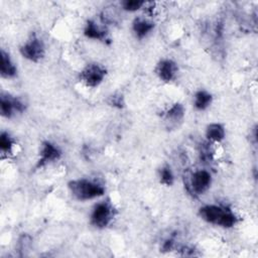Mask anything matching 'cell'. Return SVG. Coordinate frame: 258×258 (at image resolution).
Listing matches in <instances>:
<instances>
[{"mask_svg":"<svg viewBox=\"0 0 258 258\" xmlns=\"http://www.w3.org/2000/svg\"><path fill=\"white\" fill-rule=\"evenodd\" d=\"M199 216L205 222L225 229L233 228L237 222V216L228 208L218 205H206L200 208Z\"/></svg>","mask_w":258,"mask_h":258,"instance_id":"obj_1","label":"cell"},{"mask_svg":"<svg viewBox=\"0 0 258 258\" xmlns=\"http://www.w3.org/2000/svg\"><path fill=\"white\" fill-rule=\"evenodd\" d=\"M68 186L72 196L81 202L94 200L102 197L105 194V188L103 185L87 178L71 180Z\"/></svg>","mask_w":258,"mask_h":258,"instance_id":"obj_2","label":"cell"},{"mask_svg":"<svg viewBox=\"0 0 258 258\" xmlns=\"http://www.w3.org/2000/svg\"><path fill=\"white\" fill-rule=\"evenodd\" d=\"M114 217V209L110 202L97 203L91 213L90 223L97 229H104L110 225Z\"/></svg>","mask_w":258,"mask_h":258,"instance_id":"obj_3","label":"cell"},{"mask_svg":"<svg viewBox=\"0 0 258 258\" xmlns=\"http://www.w3.org/2000/svg\"><path fill=\"white\" fill-rule=\"evenodd\" d=\"M19 51L24 58L33 62H38L44 57L45 47L43 41L35 34H32L20 46Z\"/></svg>","mask_w":258,"mask_h":258,"instance_id":"obj_4","label":"cell"},{"mask_svg":"<svg viewBox=\"0 0 258 258\" xmlns=\"http://www.w3.org/2000/svg\"><path fill=\"white\" fill-rule=\"evenodd\" d=\"M107 75L106 69L99 63H88L79 74L80 81L87 87L96 88L103 83Z\"/></svg>","mask_w":258,"mask_h":258,"instance_id":"obj_5","label":"cell"},{"mask_svg":"<svg viewBox=\"0 0 258 258\" xmlns=\"http://www.w3.org/2000/svg\"><path fill=\"white\" fill-rule=\"evenodd\" d=\"M61 156V151L55 144L50 141H43L39 148L38 160L36 167L41 168L49 163L57 161Z\"/></svg>","mask_w":258,"mask_h":258,"instance_id":"obj_6","label":"cell"},{"mask_svg":"<svg viewBox=\"0 0 258 258\" xmlns=\"http://www.w3.org/2000/svg\"><path fill=\"white\" fill-rule=\"evenodd\" d=\"M25 110V104L16 97L2 95L0 98V113L3 117L10 118L15 113H22Z\"/></svg>","mask_w":258,"mask_h":258,"instance_id":"obj_7","label":"cell"},{"mask_svg":"<svg viewBox=\"0 0 258 258\" xmlns=\"http://www.w3.org/2000/svg\"><path fill=\"white\" fill-rule=\"evenodd\" d=\"M190 188L196 195L205 194L211 186L212 175L205 169L195 171L190 177Z\"/></svg>","mask_w":258,"mask_h":258,"instance_id":"obj_8","label":"cell"},{"mask_svg":"<svg viewBox=\"0 0 258 258\" xmlns=\"http://www.w3.org/2000/svg\"><path fill=\"white\" fill-rule=\"evenodd\" d=\"M177 72H178V67L176 62L168 58L161 59L156 64V68H155V74L163 82L173 81L177 76Z\"/></svg>","mask_w":258,"mask_h":258,"instance_id":"obj_9","label":"cell"},{"mask_svg":"<svg viewBox=\"0 0 258 258\" xmlns=\"http://www.w3.org/2000/svg\"><path fill=\"white\" fill-rule=\"evenodd\" d=\"M184 118V108L180 103L173 104L165 113L164 120L168 128H175Z\"/></svg>","mask_w":258,"mask_h":258,"instance_id":"obj_10","label":"cell"},{"mask_svg":"<svg viewBox=\"0 0 258 258\" xmlns=\"http://www.w3.org/2000/svg\"><path fill=\"white\" fill-rule=\"evenodd\" d=\"M154 28V23L148 19L138 17L132 23V30L138 39L146 37Z\"/></svg>","mask_w":258,"mask_h":258,"instance_id":"obj_11","label":"cell"},{"mask_svg":"<svg viewBox=\"0 0 258 258\" xmlns=\"http://www.w3.org/2000/svg\"><path fill=\"white\" fill-rule=\"evenodd\" d=\"M84 35L90 39L100 41H105L107 39V31L94 20L87 21L84 28Z\"/></svg>","mask_w":258,"mask_h":258,"instance_id":"obj_12","label":"cell"},{"mask_svg":"<svg viewBox=\"0 0 258 258\" xmlns=\"http://www.w3.org/2000/svg\"><path fill=\"white\" fill-rule=\"evenodd\" d=\"M0 73L3 78H13L17 74V68L12 61L10 55L5 52L3 49L1 50V64H0Z\"/></svg>","mask_w":258,"mask_h":258,"instance_id":"obj_13","label":"cell"},{"mask_svg":"<svg viewBox=\"0 0 258 258\" xmlns=\"http://www.w3.org/2000/svg\"><path fill=\"white\" fill-rule=\"evenodd\" d=\"M225 128L220 123H211L206 128V137L212 142H221L225 139Z\"/></svg>","mask_w":258,"mask_h":258,"instance_id":"obj_14","label":"cell"},{"mask_svg":"<svg viewBox=\"0 0 258 258\" xmlns=\"http://www.w3.org/2000/svg\"><path fill=\"white\" fill-rule=\"evenodd\" d=\"M213 102V96L205 91V90H200L196 92L195 97H194V106L197 110L199 111H204L208 109Z\"/></svg>","mask_w":258,"mask_h":258,"instance_id":"obj_15","label":"cell"},{"mask_svg":"<svg viewBox=\"0 0 258 258\" xmlns=\"http://www.w3.org/2000/svg\"><path fill=\"white\" fill-rule=\"evenodd\" d=\"M159 179H160V182L164 185H167V186H170L173 184V181H174V175H173V172L171 170V168L167 165L163 166L160 171H159Z\"/></svg>","mask_w":258,"mask_h":258,"instance_id":"obj_16","label":"cell"},{"mask_svg":"<svg viewBox=\"0 0 258 258\" xmlns=\"http://www.w3.org/2000/svg\"><path fill=\"white\" fill-rule=\"evenodd\" d=\"M145 5L144 1L141 0H125L121 2L122 9L129 12H135Z\"/></svg>","mask_w":258,"mask_h":258,"instance_id":"obj_17","label":"cell"},{"mask_svg":"<svg viewBox=\"0 0 258 258\" xmlns=\"http://www.w3.org/2000/svg\"><path fill=\"white\" fill-rule=\"evenodd\" d=\"M14 145L12 137L7 132H2L0 135V148L3 152H10Z\"/></svg>","mask_w":258,"mask_h":258,"instance_id":"obj_18","label":"cell"},{"mask_svg":"<svg viewBox=\"0 0 258 258\" xmlns=\"http://www.w3.org/2000/svg\"><path fill=\"white\" fill-rule=\"evenodd\" d=\"M110 104L112 106H115V107H123L124 103H123V97L121 95H114L111 97V102Z\"/></svg>","mask_w":258,"mask_h":258,"instance_id":"obj_19","label":"cell"}]
</instances>
